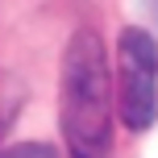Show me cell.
I'll list each match as a JSON object with an SVG mask.
<instances>
[{
	"instance_id": "cell-1",
	"label": "cell",
	"mask_w": 158,
	"mask_h": 158,
	"mask_svg": "<svg viewBox=\"0 0 158 158\" xmlns=\"http://www.w3.org/2000/svg\"><path fill=\"white\" fill-rule=\"evenodd\" d=\"M63 125L75 158L108 154V71L104 46L92 29H79L63 58Z\"/></svg>"
},
{
	"instance_id": "cell-2",
	"label": "cell",
	"mask_w": 158,
	"mask_h": 158,
	"mask_svg": "<svg viewBox=\"0 0 158 158\" xmlns=\"http://www.w3.org/2000/svg\"><path fill=\"white\" fill-rule=\"evenodd\" d=\"M121 121L133 133L158 121V46L146 29H121Z\"/></svg>"
},
{
	"instance_id": "cell-3",
	"label": "cell",
	"mask_w": 158,
	"mask_h": 158,
	"mask_svg": "<svg viewBox=\"0 0 158 158\" xmlns=\"http://www.w3.org/2000/svg\"><path fill=\"white\" fill-rule=\"evenodd\" d=\"M0 158H54V150L46 142H21V146H8Z\"/></svg>"
}]
</instances>
